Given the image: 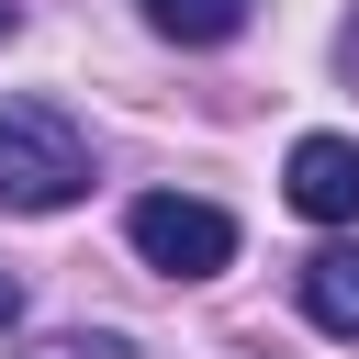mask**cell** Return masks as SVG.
<instances>
[{"label": "cell", "instance_id": "cell-1", "mask_svg": "<svg viewBox=\"0 0 359 359\" xmlns=\"http://www.w3.org/2000/svg\"><path fill=\"white\" fill-rule=\"evenodd\" d=\"M90 191V135L56 101H0V213H67Z\"/></svg>", "mask_w": 359, "mask_h": 359}, {"label": "cell", "instance_id": "cell-2", "mask_svg": "<svg viewBox=\"0 0 359 359\" xmlns=\"http://www.w3.org/2000/svg\"><path fill=\"white\" fill-rule=\"evenodd\" d=\"M123 236H135V258L168 269V280H213V269L236 258V213H224V202H191V191H146V202L123 213Z\"/></svg>", "mask_w": 359, "mask_h": 359}, {"label": "cell", "instance_id": "cell-3", "mask_svg": "<svg viewBox=\"0 0 359 359\" xmlns=\"http://www.w3.org/2000/svg\"><path fill=\"white\" fill-rule=\"evenodd\" d=\"M280 191H292L303 224H359V146L348 135H303L292 168H280Z\"/></svg>", "mask_w": 359, "mask_h": 359}, {"label": "cell", "instance_id": "cell-4", "mask_svg": "<svg viewBox=\"0 0 359 359\" xmlns=\"http://www.w3.org/2000/svg\"><path fill=\"white\" fill-rule=\"evenodd\" d=\"M292 292H303V314H314L325 337H359V247H314V258L292 269Z\"/></svg>", "mask_w": 359, "mask_h": 359}, {"label": "cell", "instance_id": "cell-5", "mask_svg": "<svg viewBox=\"0 0 359 359\" xmlns=\"http://www.w3.org/2000/svg\"><path fill=\"white\" fill-rule=\"evenodd\" d=\"M135 11H146V34H168V45H236L258 0H135Z\"/></svg>", "mask_w": 359, "mask_h": 359}, {"label": "cell", "instance_id": "cell-6", "mask_svg": "<svg viewBox=\"0 0 359 359\" xmlns=\"http://www.w3.org/2000/svg\"><path fill=\"white\" fill-rule=\"evenodd\" d=\"M22 359H135V348H123L112 325H67V337H34Z\"/></svg>", "mask_w": 359, "mask_h": 359}, {"label": "cell", "instance_id": "cell-7", "mask_svg": "<svg viewBox=\"0 0 359 359\" xmlns=\"http://www.w3.org/2000/svg\"><path fill=\"white\" fill-rule=\"evenodd\" d=\"M22 325V269H0V337Z\"/></svg>", "mask_w": 359, "mask_h": 359}, {"label": "cell", "instance_id": "cell-8", "mask_svg": "<svg viewBox=\"0 0 359 359\" xmlns=\"http://www.w3.org/2000/svg\"><path fill=\"white\" fill-rule=\"evenodd\" d=\"M337 67H348V79H359V22H348V34H337Z\"/></svg>", "mask_w": 359, "mask_h": 359}, {"label": "cell", "instance_id": "cell-9", "mask_svg": "<svg viewBox=\"0 0 359 359\" xmlns=\"http://www.w3.org/2000/svg\"><path fill=\"white\" fill-rule=\"evenodd\" d=\"M11 34H22V0H0V45H11Z\"/></svg>", "mask_w": 359, "mask_h": 359}]
</instances>
